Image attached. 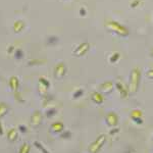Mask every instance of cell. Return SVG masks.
<instances>
[{"mask_svg": "<svg viewBox=\"0 0 153 153\" xmlns=\"http://www.w3.org/2000/svg\"><path fill=\"white\" fill-rule=\"evenodd\" d=\"M140 82H141V70L139 68H133L130 74L129 86H128V91L130 94L137 93L140 86Z\"/></svg>", "mask_w": 153, "mask_h": 153, "instance_id": "obj_1", "label": "cell"}, {"mask_svg": "<svg viewBox=\"0 0 153 153\" xmlns=\"http://www.w3.org/2000/svg\"><path fill=\"white\" fill-rule=\"evenodd\" d=\"M105 26L110 32H112V33L117 34V35L120 36V37H128L130 34L128 28H126L125 26H123L122 24L117 23V22H115V21L106 22Z\"/></svg>", "mask_w": 153, "mask_h": 153, "instance_id": "obj_2", "label": "cell"}, {"mask_svg": "<svg viewBox=\"0 0 153 153\" xmlns=\"http://www.w3.org/2000/svg\"><path fill=\"white\" fill-rule=\"evenodd\" d=\"M106 142V136L104 134H101L96 138L94 142H92L88 147V151L90 153H98L101 150V148L104 146Z\"/></svg>", "mask_w": 153, "mask_h": 153, "instance_id": "obj_3", "label": "cell"}, {"mask_svg": "<svg viewBox=\"0 0 153 153\" xmlns=\"http://www.w3.org/2000/svg\"><path fill=\"white\" fill-rule=\"evenodd\" d=\"M42 120H43V113L40 110H35L31 115V120H30V124L32 127L38 128L39 126L42 124Z\"/></svg>", "mask_w": 153, "mask_h": 153, "instance_id": "obj_4", "label": "cell"}, {"mask_svg": "<svg viewBox=\"0 0 153 153\" xmlns=\"http://www.w3.org/2000/svg\"><path fill=\"white\" fill-rule=\"evenodd\" d=\"M105 123L108 127L115 128L118 125V115L114 111H109L105 115Z\"/></svg>", "mask_w": 153, "mask_h": 153, "instance_id": "obj_5", "label": "cell"}, {"mask_svg": "<svg viewBox=\"0 0 153 153\" xmlns=\"http://www.w3.org/2000/svg\"><path fill=\"white\" fill-rule=\"evenodd\" d=\"M89 49H90V44H89L88 42H83V43H81L80 45L74 50L73 54L75 56H76V57H81V56H84L88 52Z\"/></svg>", "mask_w": 153, "mask_h": 153, "instance_id": "obj_6", "label": "cell"}, {"mask_svg": "<svg viewBox=\"0 0 153 153\" xmlns=\"http://www.w3.org/2000/svg\"><path fill=\"white\" fill-rule=\"evenodd\" d=\"M66 73V65L65 62H59L54 68V76L56 79H62Z\"/></svg>", "mask_w": 153, "mask_h": 153, "instance_id": "obj_7", "label": "cell"}, {"mask_svg": "<svg viewBox=\"0 0 153 153\" xmlns=\"http://www.w3.org/2000/svg\"><path fill=\"white\" fill-rule=\"evenodd\" d=\"M114 89V84H113L111 81H106V82L102 83L99 87L100 93L101 94H110V93L113 91Z\"/></svg>", "mask_w": 153, "mask_h": 153, "instance_id": "obj_8", "label": "cell"}, {"mask_svg": "<svg viewBox=\"0 0 153 153\" xmlns=\"http://www.w3.org/2000/svg\"><path fill=\"white\" fill-rule=\"evenodd\" d=\"M115 87H117L118 92H120V95L122 98H124L125 99V98H127L128 96H129V91H128L127 86H126L120 80H118L117 82L115 83Z\"/></svg>", "mask_w": 153, "mask_h": 153, "instance_id": "obj_9", "label": "cell"}, {"mask_svg": "<svg viewBox=\"0 0 153 153\" xmlns=\"http://www.w3.org/2000/svg\"><path fill=\"white\" fill-rule=\"evenodd\" d=\"M63 130H65V125L61 122L53 123V124L51 125L50 129H49V131H50L52 134H60L61 132H63Z\"/></svg>", "mask_w": 153, "mask_h": 153, "instance_id": "obj_10", "label": "cell"}, {"mask_svg": "<svg viewBox=\"0 0 153 153\" xmlns=\"http://www.w3.org/2000/svg\"><path fill=\"white\" fill-rule=\"evenodd\" d=\"M6 137H7V140L9 142H16L19 138V132L16 128H11L7 131V134H6Z\"/></svg>", "mask_w": 153, "mask_h": 153, "instance_id": "obj_11", "label": "cell"}, {"mask_svg": "<svg viewBox=\"0 0 153 153\" xmlns=\"http://www.w3.org/2000/svg\"><path fill=\"white\" fill-rule=\"evenodd\" d=\"M8 84H9V87H10V89L13 92H16V91L19 90V81L18 79V76H10V79H9V81H8Z\"/></svg>", "mask_w": 153, "mask_h": 153, "instance_id": "obj_12", "label": "cell"}, {"mask_svg": "<svg viewBox=\"0 0 153 153\" xmlns=\"http://www.w3.org/2000/svg\"><path fill=\"white\" fill-rule=\"evenodd\" d=\"M91 99L96 104H102L103 101H104V97L100 92H93L91 94Z\"/></svg>", "mask_w": 153, "mask_h": 153, "instance_id": "obj_13", "label": "cell"}, {"mask_svg": "<svg viewBox=\"0 0 153 153\" xmlns=\"http://www.w3.org/2000/svg\"><path fill=\"white\" fill-rule=\"evenodd\" d=\"M9 111V106L5 102H0V120L4 117Z\"/></svg>", "mask_w": 153, "mask_h": 153, "instance_id": "obj_14", "label": "cell"}, {"mask_svg": "<svg viewBox=\"0 0 153 153\" xmlns=\"http://www.w3.org/2000/svg\"><path fill=\"white\" fill-rule=\"evenodd\" d=\"M25 27H26V25H25L23 21H16V22H14V24H13V31L16 32V33H21L25 29Z\"/></svg>", "mask_w": 153, "mask_h": 153, "instance_id": "obj_15", "label": "cell"}, {"mask_svg": "<svg viewBox=\"0 0 153 153\" xmlns=\"http://www.w3.org/2000/svg\"><path fill=\"white\" fill-rule=\"evenodd\" d=\"M31 152V146L29 143H24L19 150V153H30Z\"/></svg>", "mask_w": 153, "mask_h": 153, "instance_id": "obj_16", "label": "cell"}, {"mask_svg": "<svg viewBox=\"0 0 153 153\" xmlns=\"http://www.w3.org/2000/svg\"><path fill=\"white\" fill-rule=\"evenodd\" d=\"M34 146H35V147L37 148V149H38L41 153H50V152H49L48 150L46 149V148L44 147L43 145H42L39 141H35V142H34Z\"/></svg>", "mask_w": 153, "mask_h": 153, "instance_id": "obj_17", "label": "cell"}, {"mask_svg": "<svg viewBox=\"0 0 153 153\" xmlns=\"http://www.w3.org/2000/svg\"><path fill=\"white\" fill-rule=\"evenodd\" d=\"M48 89H49V88H47L46 86L42 85V84H40V83L38 84V92H39V94H40V95L44 96V95L47 94Z\"/></svg>", "mask_w": 153, "mask_h": 153, "instance_id": "obj_18", "label": "cell"}, {"mask_svg": "<svg viewBox=\"0 0 153 153\" xmlns=\"http://www.w3.org/2000/svg\"><path fill=\"white\" fill-rule=\"evenodd\" d=\"M142 115L143 112L139 109H134L131 112V118L132 120H134V118H142Z\"/></svg>", "mask_w": 153, "mask_h": 153, "instance_id": "obj_19", "label": "cell"}, {"mask_svg": "<svg viewBox=\"0 0 153 153\" xmlns=\"http://www.w3.org/2000/svg\"><path fill=\"white\" fill-rule=\"evenodd\" d=\"M56 113H57V110H56L55 108H49V109H47L45 111V117L48 118H51V117H53Z\"/></svg>", "mask_w": 153, "mask_h": 153, "instance_id": "obj_20", "label": "cell"}, {"mask_svg": "<svg viewBox=\"0 0 153 153\" xmlns=\"http://www.w3.org/2000/svg\"><path fill=\"white\" fill-rule=\"evenodd\" d=\"M120 54L118 53V52H113L111 55H110V57H109V61L111 63H114V62H117V61L120 59Z\"/></svg>", "mask_w": 153, "mask_h": 153, "instance_id": "obj_21", "label": "cell"}, {"mask_svg": "<svg viewBox=\"0 0 153 153\" xmlns=\"http://www.w3.org/2000/svg\"><path fill=\"white\" fill-rule=\"evenodd\" d=\"M59 137L63 140H68L71 137V133L70 131H63V132H61L60 134H59Z\"/></svg>", "mask_w": 153, "mask_h": 153, "instance_id": "obj_22", "label": "cell"}, {"mask_svg": "<svg viewBox=\"0 0 153 153\" xmlns=\"http://www.w3.org/2000/svg\"><path fill=\"white\" fill-rule=\"evenodd\" d=\"M39 83L42 84V85H44V86H46L47 88H50V82H49L46 78H44V76L39 78Z\"/></svg>", "mask_w": 153, "mask_h": 153, "instance_id": "obj_23", "label": "cell"}, {"mask_svg": "<svg viewBox=\"0 0 153 153\" xmlns=\"http://www.w3.org/2000/svg\"><path fill=\"white\" fill-rule=\"evenodd\" d=\"M83 94H84V90H83V89H79V90H76V92L74 93L73 98H74V99H78V98L82 97Z\"/></svg>", "mask_w": 153, "mask_h": 153, "instance_id": "obj_24", "label": "cell"}, {"mask_svg": "<svg viewBox=\"0 0 153 153\" xmlns=\"http://www.w3.org/2000/svg\"><path fill=\"white\" fill-rule=\"evenodd\" d=\"M142 2V0H132L130 3V6L131 8H136V7H138L140 5V3Z\"/></svg>", "mask_w": 153, "mask_h": 153, "instance_id": "obj_25", "label": "cell"}, {"mask_svg": "<svg viewBox=\"0 0 153 153\" xmlns=\"http://www.w3.org/2000/svg\"><path fill=\"white\" fill-rule=\"evenodd\" d=\"M44 63V60H40V59H32L29 61V65H41Z\"/></svg>", "mask_w": 153, "mask_h": 153, "instance_id": "obj_26", "label": "cell"}, {"mask_svg": "<svg viewBox=\"0 0 153 153\" xmlns=\"http://www.w3.org/2000/svg\"><path fill=\"white\" fill-rule=\"evenodd\" d=\"M14 55H16V58L22 59V58L24 57V52H23V50H21V49H16V50L14 51Z\"/></svg>", "mask_w": 153, "mask_h": 153, "instance_id": "obj_27", "label": "cell"}, {"mask_svg": "<svg viewBox=\"0 0 153 153\" xmlns=\"http://www.w3.org/2000/svg\"><path fill=\"white\" fill-rule=\"evenodd\" d=\"M43 100H44V106L46 105V103H48V102H50L51 100H52V96H50V95H48V94H46V95H44L43 96Z\"/></svg>", "mask_w": 153, "mask_h": 153, "instance_id": "obj_28", "label": "cell"}, {"mask_svg": "<svg viewBox=\"0 0 153 153\" xmlns=\"http://www.w3.org/2000/svg\"><path fill=\"white\" fill-rule=\"evenodd\" d=\"M14 98H16V100L19 101V102H24V99L22 98V95H21V93H19V91L14 92Z\"/></svg>", "mask_w": 153, "mask_h": 153, "instance_id": "obj_29", "label": "cell"}, {"mask_svg": "<svg viewBox=\"0 0 153 153\" xmlns=\"http://www.w3.org/2000/svg\"><path fill=\"white\" fill-rule=\"evenodd\" d=\"M57 41H58V39L56 38V37H54V36L49 37V38H48V43L49 44H55Z\"/></svg>", "mask_w": 153, "mask_h": 153, "instance_id": "obj_30", "label": "cell"}, {"mask_svg": "<svg viewBox=\"0 0 153 153\" xmlns=\"http://www.w3.org/2000/svg\"><path fill=\"white\" fill-rule=\"evenodd\" d=\"M27 127L26 126H24V125H21V126H19V133H22V134H25V133H27Z\"/></svg>", "mask_w": 153, "mask_h": 153, "instance_id": "obj_31", "label": "cell"}, {"mask_svg": "<svg viewBox=\"0 0 153 153\" xmlns=\"http://www.w3.org/2000/svg\"><path fill=\"white\" fill-rule=\"evenodd\" d=\"M120 132V128L118 127H115V128H111V130L109 131V134L110 135H115Z\"/></svg>", "mask_w": 153, "mask_h": 153, "instance_id": "obj_32", "label": "cell"}, {"mask_svg": "<svg viewBox=\"0 0 153 153\" xmlns=\"http://www.w3.org/2000/svg\"><path fill=\"white\" fill-rule=\"evenodd\" d=\"M146 76H147L148 79H150V80H153V68H152V70L147 71V73H146Z\"/></svg>", "mask_w": 153, "mask_h": 153, "instance_id": "obj_33", "label": "cell"}, {"mask_svg": "<svg viewBox=\"0 0 153 153\" xmlns=\"http://www.w3.org/2000/svg\"><path fill=\"white\" fill-rule=\"evenodd\" d=\"M133 122L136 123L137 125H142L143 124V120L142 118H134V120H132Z\"/></svg>", "mask_w": 153, "mask_h": 153, "instance_id": "obj_34", "label": "cell"}, {"mask_svg": "<svg viewBox=\"0 0 153 153\" xmlns=\"http://www.w3.org/2000/svg\"><path fill=\"white\" fill-rule=\"evenodd\" d=\"M7 52H8V53H13L14 52V46L13 45L9 46V47L7 48Z\"/></svg>", "mask_w": 153, "mask_h": 153, "instance_id": "obj_35", "label": "cell"}, {"mask_svg": "<svg viewBox=\"0 0 153 153\" xmlns=\"http://www.w3.org/2000/svg\"><path fill=\"white\" fill-rule=\"evenodd\" d=\"M80 14H81V16H85V14H86V9L82 7V8L80 9Z\"/></svg>", "mask_w": 153, "mask_h": 153, "instance_id": "obj_36", "label": "cell"}, {"mask_svg": "<svg viewBox=\"0 0 153 153\" xmlns=\"http://www.w3.org/2000/svg\"><path fill=\"white\" fill-rule=\"evenodd\" d=\"M3 135V127H2V124L1 122H0V136Z\"/></svg>", "mask_w": 153, "mask_h": 153, "instance_id": "obj_37", "label": "cell"}, {"mask_svg": "<svg viewBox=\"0 0 153 153\" xmlns=\"http://www.w3.org/2000/svg\"><path fill=\"white\" fill-rule=\"evenodd\" d=\"M151 55H152V57H153V48H152V51H151Z\"/></svg>", "mask_w": 153, "mask_h": 153, "instance_id": "obj_38", "label": "cell"}, {"mask_svg": "<svg viewBox=\"0 0 153 153\" xmlns=\"http://www.w3.org/2000/svg\"><path fill=\"white\" fill-rule=\"evenodd\" d=\"M152 141H153V137H152Z\"/></svg>", "mask_w": 153, "mask_h": 153, "instance_id": "obj_39", "label": "cell"}]
</instances>
